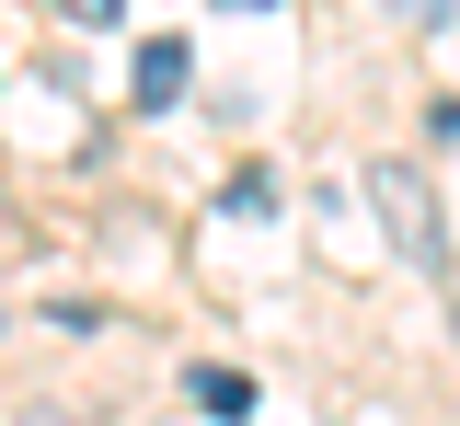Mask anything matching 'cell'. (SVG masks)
Masks as SVG:
<instances>
[{"mask_svg":"<svg viewBox=\"0 0 460 426\" xmlns=\"http://www.w3.org/2000/svg\"><path fill=\"white\" fill-rule=\"evenodd\" d=\"M368 208H380V231H392L402 265L449 277V219H438V184L414 173V162H368Z\"/></svg>","mask_w":460,"mask_h":426,"instance_id":"cell-1","label":"cell"},{"mask_svg":"<svg viewBox=\"0 0 460 426\" xmlns=\"http://www.w3.org/2000/svg\"><path fill=\"white\" fill-rule=\"evenodd\" d=\"M184 81H196V58H184V35H150V47H138V69H127L138 116H162V104H184Z\"/></svg>","mask_w":460,"mask_h":426,"instance_id":"cell-2","label":"cell"},{"mask_svg":"<svg viewBox=\"0 0 460 426\" xmlns=\"http://www.w3.org/2000/svg\"><path fill=\"white\" fill-rule=\"evenodd\" d=\"M184 404H196V415H253V380H242V368H184Z\"/></svg>","mask_w":460,"mask_h":426,"instance_id":"cell-3","label":"cell"},{"mask_svg":"<svg viewBox=\"0 0 460 426\" xmlns=\"http://www.w3.org/2000/svg\"><path fill=\"white\" fill-rule=\"evenodd\" d=\"M12 426H81V415H69V404H23Z\"/></svg>","mask_w":460,"mask_h":426,"instance_id":"cell-4","label":"cell"},{"mask_svg":"<svg viewBox=\"0 0 460 426\" xmlns=\"http://www.w3.org/2000/svg\"><path fill=\"white\" fill-rule=\"evenodd\" d=\"M402 23H426V35H438V23H449V0H402Z\"/></svg>","mask_w":460,"mask_h":426,"instance_id":"cell-5","label":"cell"},{"mask_svg":"<svg viewBox=\"0 0 460 426\" xmlns=\"http://www.w3.org/2000/svg\"><path fill=\"white\" fill-rule=\"evenodd\" d=\"M115 12H127V0H69V23H115Z\"/></svg>","mask_w":460,"mask_h":426,"instance_id":"cell-6","label":"cell"},{"mask_svg":"<svg viewBox=\"0 0 460 426\" xmlns=\"http://www.w3.org/2000/svg\"><path fill=\"white\" fill-rule=\"evenodd\" d=\"M219 12H277V0H219Z\"/></svg>","mask_w":460,"mask_h":426,"instance_id":"cell-7","label":"cell"},{"mask_svg":"<svg viewBox=\"0 0 460 426\" xmlns=\"http://www.w3.org/2000/svg\"><path fill=\"white\" fill-rule=\"evenodd\" d=\"M449 334H460V300H449Z\"/></svg>","mask_w":460,"mask_h":426,"instance_id":"cell-8","label":"cell"}]
</instances>
